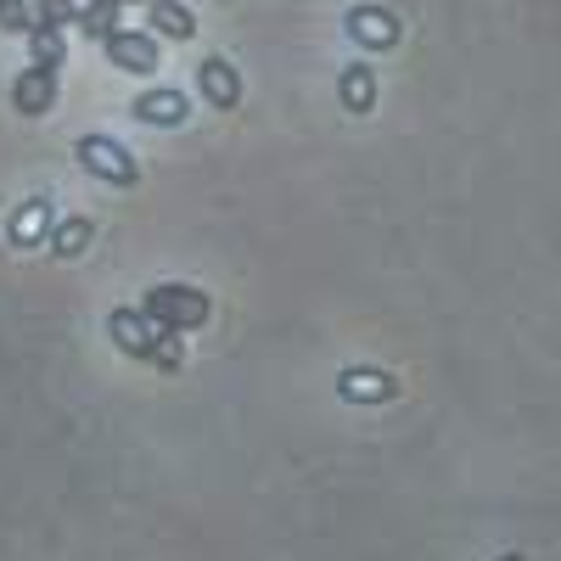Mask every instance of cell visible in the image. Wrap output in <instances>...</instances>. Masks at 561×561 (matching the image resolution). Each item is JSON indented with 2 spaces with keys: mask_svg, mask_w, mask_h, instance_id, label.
<instances>
[{
  "mask_svg": "<svg viewBox=\"0 0 561 561\" xmlns=\"http://www.w3.org/2000/svg\"><path fill=\"white\" fill-rule=\"evenodd\" d=\"M51 102H57V68H23V79L12 84V107L23 118H39Z\"/></svg>",
  "mask_w": 561,
  "mask_h": 561,
  "instance_id": "8992f818",
  "label": "cell"
},
{
  "mask_svg": "<svg viewBox=\"0 0 561 561\" xmlns=\"http://www.w3.org/2000/svg\"><path fill=\"white\" fill-rule=\"evenodd\" d=\"M348 39L365 45V51H388V45H399V18L388 7H354L348 12Z\"/></svg>",
  "mask_w": 561,
  "mask_h": 561,
  "instance_id": "277c9868",
  "label": "cell"
},
{
  "mask_svg": "<svg viewBox=\"0 0 561 561\" xmlns=\"http://www.w3.org/2000/svg\"><path fill=\"white\" fill-rule=\"evenodd\" d=\"M500 561H523V556H500Z\"/></svg>",
  "mask_w": 561,
  "mask_h": 561,
  "instance_id": "e0dca14e",
  "label": "cell"
},
{
  "mask_svg": "<svg viewBox=\"0 0 561 561\" xmlns=\"http://www.w3.org/2000/svg\"><path fill=\"white\" fill-rule=\"evenodd\" d=\"M343 393H348L354 404L388 399V393H393V377H382V370H348V377H343Z\"/></svg>",
  "mask_w": 561,
  "mask_h": 561,
  "instance_id": "4fadbf2b",
  "label": "cell"
},
{
  "mask_svg": "<svg viewBox=\"0 0 561 561\" xmlns=\"http://www.w3.org/2000/svg\"><path fill=\"white\" fill-rule=\"evenodd\" d=\"M337 96H343V107H348V113H370V102H377V68H370V62L343 68Z\"/></svg>",
  "mask_w": 561,
  "mask_h": 561,
  "instance_id": "9c48e42d",
  "label": "cell"
},
{
  "mask_svg": "<svg viewBox=\"0 0 561 561\" xmlns=\"http://www.w3.org/2000/svg\"><path fill=\"white\" fill-rule=\"evenodd\" d=\"M197 90H203V102L219 107V113H230V107L242 102V79H237V68H230L225 57H208L197 68Z\"/></svg>",
  "mask_w": 561,
  "mask_h": 561,
  "instance_id": "5b68a950",
  "label": "cell"
},
{
  "mask_svg": "<svg viewBox=\"0 0 561 561\" xmlns=\"http://www.w3.org/2000/svg\"><path fill=\"white\" fill-rule=\"evenodd\" d=\"M45 219H51V203H45V197H34V203H23L18 214H12V242L18 248H28V242H39V230H45Z\"/></svg>",
  "mask_w": 561,
  "mask_h": 561,
  "instance_id": "7c38bea8",
  "label": "cell"
},
{
  "mask_svg": "<svg viewBox=\"0 0 561 561\" xmlns=\"http://www.w3.org/2000/svg\"><path fill=\"white\" fill-rule=\"evenodd\" d=\"M90 230H96V225H90V219H68V225H57V230H51V248H57L62 259H73V253H84V242H90Z\"/></svg>",
  "mask_w": 561,
  "mask_h": 561,
  "instance_id": "5bb4252c",
  "label": "cell"
},
{
  "mask_svg": "<svg viewBox=\"0 0 561 561\" xmlns=\"http://www.w3.org/2000/svg\"><path fill=\"white\" fill-rule=\"evenodd\" d=\"M118 18H124V0H90V7L79 12V28L90 34V39H113L118 34Z\"/></svg>",
  "mask_w": 561,
  "mask_h": 561,
  "instance_id": "8fae6325",
  "label": "cell"
},
{
  "mask_svg": "<svg viewBox=\"0 0 561 561\" xmlns=\"http://www.w3.org/2000/svg\"><path fill=\"white\" fill-rule=\"evenodd\" d=\"M79 163L96 174V180H113V185H135V158H129V147H118L113 135H79Z\"/></svg>",
  "mask_w": 561,
  "mask_h": 561,
  "instance_id": "7a4b0ae2",
  "label": "cell"
},
{
  "mask_svg": "<svg viewBox=\"0 0 561 561\" xmlns=\"http://www.w3.org/2000/svg\"><path fill=\"white\" fill-rule=\"evenodd\" d=\"M0 28L28 39V34L39 28V18H34V7H28V0H0Z\"/></svg>",
  "mask_w": 561,
  "mask_h": 561,
  "instance_id": "2e32d148",
  "label": "cell"
},
{
  "mask_svg": "<svg viewBox=\"0 0 561 561\" xmlns=\"http://www.w3.org/2000/svg\"><path fill=\"white\" fill-rule=\"evenodd\" d=\"M158 332H185V325H203L208 320V298L197 287H152V298L140 304Z\"/></svg>",
  "mask_w": 561,
  "mask_h": 561,
  "instance_id": "6da1fadb",
  "label": "cell"
},
{
  "mask_svg": "<svg viewBox=\"0 0 561 561\" xmlns=\"http://www.w3.org/2000/svg\"><path fill=\"white\" fill-rule=\"evenodd\" d=\"M28 45H34V68H62V28H34Z\"/></svg>",
  "mask_w": 561,
  "mask_h": 561,
  "instance_id": "9a60e30c",
  "label": "cell"
},
{
  "mask_svg": "<svg viewBox=\"0 0 561 561\" xmlns=\"http://www.w3.org/2000/svg\"><path fill=\"white\" fill-rule=\"evenodd\" d=\"M140 124H163V129H174V124H185V113H192V102L180 96V90H140L135 96V107H129Z\"/></svg>",
  "mask_w": 561,
  "mask_h": 561,
  "instance_id": "52a82bcc",
  "label": "cell"
},
{
  "mask_svg": "<svg viewBox=\"0 0 561 561\" xmlns=\"http://www.w3.org/2000/svg\"><path fill=\"white\" fill-rule=\"evenodd\" d=\"M107 62H113V68H124V73H135V79L158 73V34L118 28V34L107 39Z\"/></svg>",
  "mask_w": 561,
  "mask_h": 561,
  "instance_id": "3957f363",
  "label": "cell"
},
{
  "mask_svg": "<svg viewBox=\"0 0 561 561\" xmlns=\"http://www.w3.org/2000/svg\"><path fill=\"white\" fill-rule=\"evenodd\" d=\"M152 34L158 39H192L197 34V18L180 7V0H152Z\"/></svg>",
  "mask_w": 561,
  "mask_h": 561,
  "instance_id": "30bf717a",
  "label": "cell"
},
{
  "mask_svg": "<svg viewBox=\"0 0 561 561\" xmlns=\"http://www.w3.org/2000/svg\"><path fill=\"white\" fill-rule=\"evenodd\" d=\"M107 325H113V337H118L124 354H135V359H152L158 354V343H147V337H158V325L147 332V314H140V309H118Z\"/></svg>",
  "mask_w": 561,
  "mask_h": 561,
  "instance_id": "ba28073f",
  "label": "cell"
}]
</instances>
